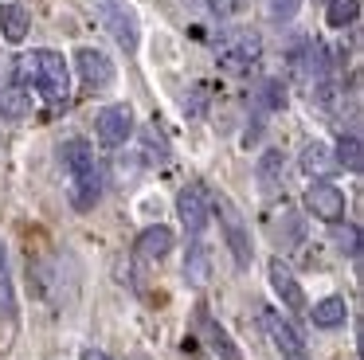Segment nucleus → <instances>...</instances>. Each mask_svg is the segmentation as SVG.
Here are the masks:
<instances>
[{"label":"nucleus","mask_w":364,"mask_h":360,"mask_svg":"<svg viewBox=\"0 0 364 360\" xmlns=\"http://www.w3.org/2000/svg\"><path fill=\"white\" fill-rule=\"evenodd\" d=\"M0 31H4V43H24L28 31H32V16L24 4H0Z\"/></svg>","instance_id":"nucleus-11"},{"label":"nucleus","mask_w":364,"mask_h":360,"mask_svg":"<svg viewBox=\"0 0 364 360\" xmlns=\"http://www.w3.org/2000/svg\"><path fill=\"white\" fill-rule=\"evenodd\" d=\"M282 169H286L282 149H267V153L259 157V184H262V192H278V188H282Z\"/></svg>","instance_id":"nucleus-18"},{"label":"nucleus","mask_w":364,"mask_h":360,"mask_svg":"<svg viewBox=\"0 0 364 360\" xmlns=\"http://www.w3.org/2000/svg\"><path fill=\"white\" fill-rule=\"evenodd\" d=\"M259 59H262L259 31H235V36H228L215 47V63H220V70H228V75H247Z\"/></svg>","instance_id":"nucleus-3"},{"label":"nucleus","mask_w":364,"mask_h":360,"mask_svg":"<svg viewBox=\"0 0 364 360\" xmlns=\"http://www.w3.org/2000/svg\"><path fill=\"white\" fill-rule=\"evenodd\" d=\"M176 216L188 227L192 235H200L208 227V192L204 184H184L181 196H176Z\"/></svg>","instance_id":"nucleus-9"},{"label":"nucleus","mask_w":364,"mask_h":360,"mask_svg":"<svg viewBox=\"0 0 364 360\" xmlns=\"http://www.w3.org/2000/svg\"><path fill=\"white\" fill-rule=\"evenodd\" d=\"M0 313H4V317H16V297H12V278H9L4 243H0Z\"/></svg>","instance_id":"nucleus-22"},{"label":"nucleus","mask_w":364,"mask_h":360,"mask_svg":"<svg viewBox=\"0 0 364 360\" xmlns=\"http://www.w3.org/2000/svg\"><path fill=\"white\" fill-rule=\"evenodd\" d=\"M309 317H314L317 329H341L345 317H348V305H345V297H321Z\"/></svg>","instance_id":"nucleus-19"},{"label":"nucleus","mask_w":364,"mask_h":360,"mask_svg":"<svg viewBox=\"0 0 364 360\" xmlns=\"http://www.w3.org/2000/svg\"><path fill=\"white\" fill-rule=\"evenodd\" d=\"M82 360H110L102 349H82Z\"/></svg>","instance_id":"nucleus-28"},{"label":"nucleus","mask_w":364,"mask_h":360,"mask_svg":"<svg viewBox=\"0 0 364 360\" xmlns=\"http://www.w3.org/2000/svg\"><path fill=\"white\" fill-rule=\"evenodd\" d=\"M98 196H102V176H98V164L90 172H79V176H71V203L79 211H90L98 203Z\"/></svg>","instance_id":"nucleus-13"},{"label":"nucleus","mask_w":364,"mask_h":360,"mask_svg":"<svg viewBox=\"0 0 364 360\" xmlns=\"http://www.w3.org/2000/svg\"><path fill=\"white\" fill-rule=\"evenodd\" d=\"M337 243H341V250H345V255H360V231H356V227H337Z\"/></svg>","instance_id":"nucleus-25"},{"label":"nucleus","mask_w":364,"mask_h":360,"mask_svg":"<svg viewBox=\"0 0 364 360\" xmlns=\"http://www.w3.org/2000/svg\"><path fill=\"white\" fill-rule=\"evenodd\" d=\"M32 114V94H28V86H0V117L4 122H24V117Z\"/></svg>","instance_id":"nucleus-14"},{"label":"nucleus","mask_w":364,"mask_h":360,"mask_svg":"<svg viewBox=\"0 0 364 360\" xmlns=\"http://www.w3.org/2000/svg\"><path fill=\"white\" fill-rule=\"evenodd\" d=\"M270 286H274L278 297H282L286 309H306V294H301L298 278H294V270L282 263V258H270Z\"/></svg>","instance_id":"nucleus-10"},{"label":"nucleus","mask_w":364,"mask_h":360,"mask_svg":"<svg viewBox=\"0 0 364 360\" xmlns=\"http://www.w3.org/2000/svg\"><path fill=\"white\" fill-rule=\"evenodd\" d=\"M59 161H63V169L71 172V176H79V172L95 169V149H90L87 137H71V141L59 145Z\"/></svg>","instance_id":"nucleus-12"},{"label":"nucleus","mask_w":364,"mask_h":360,"mask_svg":"<svg viewBox=\"0 0 364 360\" xmlns=\"http://www.w3.org/2000/svg\"><path fill=\"white\" fill-rule=\"evenodd\" d=\"M360 20V0H329L325 4V23L329 28H348Z\"/></svg>","instance_id":"nucleus-21"},{"label":"nucleus","mask_w":364,"mask_h":360,"mask_svg":"<svg viewBox=\"0 0 364 360\" xmlns=\"http://www.w3.org/2000/svg\"><path fill=\"white\" fill-rule=\"evenodd\" d=\"M247 4H251V0H208V8H212L220 20H235V16H243Z\"/></svg>","instance_id":"nucleus-24"},{"label":"nucleus","mask_w":364,"mask_h":360,"mask_svg":"<svg viewBox=\"0 0 364 360\" xmlns=\"http://www.w3.org/2000/svg\"><path fill=\"white\" fill-rule=\"evenodd\" d=\"M95 133H98V141H102L106 149H118V145H126L129 137H134V110L129 106H106L102 114H98V122H95Z\"/></svg>","instance_id":"nucleus-5"},{"label":"nucleus","mask_w":364,"mask_h":360,"mask_svg":"<svg viewBox=\"0 0 364 360\" xmlns=\"http://www.w3.org/2000/svg\"><path fill=\"white\" fill-rule=\"evenodd\" d=\"M262 94H267V106L270 110H282L286 106V86L282 83H267V90H262Z\"/></svg>","instance_id":"nucleus-27"},{"label":"nucleus","mask_w":364,"mask_h":360,"mask_svg":"<svg viewBox=\"0 0 364 360\" xmlns=\"http://www.w3.org/2000/svg\"><path fill=\"white\" fill-rule=\"evenodd\" d=\"M204 329H208V341H212V349H215V352H220V356H223V360H239V349H235V344H231V337H228V333H223V329H220V325H212V321H208V325H204Z\"/></svg>","instance_id":"nucleus-23"},{"label":"nucleus","mask_w":364,"mask_h":360,"mask_svg":"<svg viewBox=\"0 0 364 360\" xmlns=\"http://www.w3.org/2000/svg\"><path fill=\"white\" fill-rule=\"evenodd\" d=\"M333 161H337V169H348V172H360L364 169V145L356 133H345V137L337 141V149H333Z\"/></svg>","instance_id":"nucleus-20"},{"label":"nucleus","mask_w":364,"mask_h":360,"mask_svg":"<svg viewBox=\"0 0 364 360\" xmlns=\"http://www.w3.org/2000/svg\"><path fill=\"white\" fill-rule=\"evenodd\" d=\"M16 78L20 86H36L51 106H67L71 98V70L59 51H32L16 59Z\"/></svg>","instance_id":"nucleus-1"},{"label":"nucleus","mask_w":364,"mask_h":360,"mask_svg":"<svg viewBox=\"0 0 364 360\" xmlns=\"http://www.w3.org/2000/svg\"><path fill=\"white\" fill-rule=\"evenodd\" d=\"M184 278L188 286H208L212 282V255H208L204 243H192L188 255H184Z\"/></svg>","instance_id":"nucleus-17"},{"label":"nucleus","mask_w":364,"mask_h":360,"mask_svg":"<svg viewBox=\"0 0 364 360\" xmlns=\"http://www.w3.org/2000/svg\"><path fill=\"white\" fill-rule=\"evenodd\" d=\"M212 203H215V211H220L223 239H228L231 255H235V266H239V270H247V266H251L255 247H251V231H247L243 216H239V208H235V203H231L223 192H220V196H212Z\"/></svg>","instance_id":"nucleus-4"},{"label":"nucleus","mask_w":364,"mask_h":360,"mask_svg":"<svg viewBox=\"0 0 364 360\" xmlns=\"http://www.w3.org/2000/svg\"><path fill=\"white\" fill-rule=\"evenodd\" d=\"M301 8V0H270V16L274 20H294Z\"/></svg>","instance_id":"nucleus-26"},{"label":"nucleus","mask_w":364,"mask_h":360,"mask_svg":"<svg viewBox=\"0 0 364 360\" xmlns=\"http://www.w3.org/2000/svg\"><path fill=\"white\" fill-rule=\"evenodd\" d=\"M262 325H267L270 341H274V349L282 352V356H290V360H301V356H306V341H301V333H298V329H294L278 309H262Z\"/></svg>","instance_id":"nucleus-8"},{"label":"nucleus","mask_w":364,"mask_h":360,"mask_svg":"<svg viewBox=\"0 0 364 360\" xmlns=\"http://www.w3.org/2000/svg\"><path fill=\"white\" fill-rule=\"evenodd\" d=\"M301 172L306 176H329V172H337V161H333V149L321 145V141H309L306 149H301Z\"/></svg>","instance_id":"nucleus-15"},{"label":"nucleus","mask_w":364,"mask_h":360,"mask_svg":"<svg viewBox=\"0 0 364 360\" xmlns=\"http://www.w3.org/2000/svg\"><path fill=\"white\" fill-rule=\"evenodd\" d=\"M75 67H79V78L90 86V90H106L114 83V63L106 51L98 47H79L75 51Z\"/></svg>","instance_id":"nucleus-7"},{"label":"nucleus","mask_w":364,"mask_h":360,"mask_svg":"<svg viewBox=\"0 0 364 360\" xmlns=\"http://www.w3.org/2000/svg\"><path fill=\"white\" fill-rule=\"evenodd\" d=\"M168 250H173V231L165 223H153L137 235V255L141 258H165Z\"/></svg>","instance_id":"nucleus-16"},{"label":"nucleus","mask_w":364,"mask_h":360,"mask_svg":"<svg viewBox=\"0 0 364 360\" xmlns=\"http://www.w3.org/2000/svg\"><path fill=\"white\" fill-rule=\"evenodd\" d=\"M306 208L314 211V219H325V223H341L345 219V192L329 180H317V184L306 188Z\"/></svg>","instance_id":"nucleus-6"},{"label":"nucleus","mask_w":364,"mask_h":360,"mask_svg":"<svg viewBox=\"0 0 364 360\" xmlns=\"http://www.w3.org/2000/svg\"><path fill=\"white\" fill-rule=\"evenodd\" d=\"M134 360H149V356H141V352H137V356H134Z\"/></svg>","instance_id":"nucleus-29"},{"label":"nucleus","mask_w":364,"mask_h":360,"mask_svg":"<svg viewBox=\"0 0 364 360\" xmlns=\"http://www.w3.org/2000/svg\"><path fill=\"white\" fill-rule=\"evenodd\" d=\"M95 12H98V20H102V28L114 36V43L126 55H134L137 43H141V23H137L134 8H129L126 0H95Z\"/></svg>","instance_id":"nucleus-2"}]
</instances>
